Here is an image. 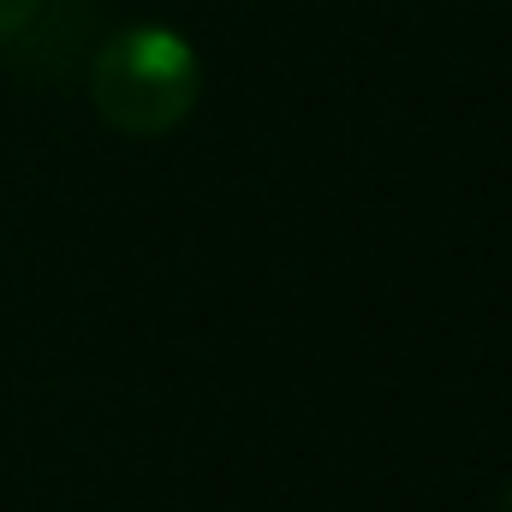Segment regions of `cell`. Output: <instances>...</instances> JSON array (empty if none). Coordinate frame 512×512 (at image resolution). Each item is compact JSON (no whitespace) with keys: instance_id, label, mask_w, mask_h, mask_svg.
<instances>
[{"instance_id":"cell-1","label":"cell","mask_w":512,"mask_h":512,"mask_svg":"<svg viewBox=\"0 0 512 512\" xmlns=\"http://www.w3.org/2000/svg\"><path fill=\"white\" fill-rule=\"evenodd\" d=\"M197 90H203V72H197L191 42L179 30H161V24L120 30L90 66L96 114L126 137L173 131L197 108Z\"/></svg>"},{"instance_id":"cell-2","label":"cell","mask_w":512,"mask_h":512,"mask_svg":"<svg viewBox=\"0 0 512 512\" xmlns=\"http://www.w3.org/2000/svg\"><path fill=\"white\" fill-rule=\"evenodd\" d=\"M36 6H42V0H0V42H12V36L36 18Z\"/></svg>"}]
</instances>
